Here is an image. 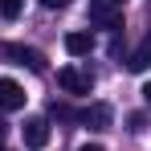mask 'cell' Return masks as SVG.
Wrapping results in <instances>:
<instances>
[{"label":"cell","instance_id":"cell-10","mask_svg":"<svg viewBox=\"0 0 151 151\" xmlns=\"http://www.w3.org/2000/svg\"><path fill=\"white\" fill-rule=\"evenodd\" d=\"M41 4H45V8H65L70 0H41Z\"/></svg>","mask_w":151,"mask_h":151},{"label":"cell","instance_id":"cell-8","mask_svg":"<svg viewBox=\"0 0 151 151\" xmlns=\"http://www.w3.org/2000/svg\"><path fill=\"white\" fill-rule=\"evenodd\" d=\"M147 65H151V33L143 37V41H139V49L131 53V61H127V70H131V74H143Z\"/></svg>","mask_w":151,"mask_h":151},{"label":"cell","instance_id":"cell-11","mask_svg":"<svg viewBox=\"0 0 151 151\" xmlns=\"http://www.w3.org/2000/svg\"><path fill=\"white\" fill-rule=\"evenodd\" d=\"M4 135H8V123L0 119V147H4Z\"/></svg>","mask_w":151,"mask_h":151},{"label":"cell","instance_id":"cell-12","mask_svg":"<svg viewBox=\"0 0 151 151\" xmlns=\"http://www.w3.org/2000/svg\"><path fill=\"white\" fill-rule=\"evenodd\" d=\"M143 102H147V106H151V82H147V86H143Z\"/></svg>","mask_w":151,"mask_h":151},{"label":"cell","instance_id":"cell-7","mask_svg":"<svg viewBox=\"0 0 151 151\" xmlns=\"http://www.w3.org/2000/svg\"><path fill=\"white\" fill-rule=\"evenodd\" d=\"M90 49H94V37L90 33H65V53L70 57H86Z\"/></svg>","mask_w":151,"mask_h":151},{"label":"cell","instance_id":"cell-6","mask_svg":"<svg viewBox=\"0 0 151 151\" xmlns=\"http://www.w3.org/2000/svg\"><path fill=\"white\" fill-rule=\"evenodd\" d=\"M86 127H94V131H102V127H110V119H114V110L106 106V102H94V106H86L82 114H78Z\"/></svg>","mask_w":151,"mask_h":151},{"label":"cell","instance_id":"cell-9","mask_svg":"<svg viewBox=\"0 0 151 151\" xmlns=\"http://www.w3.org/2000/svg\"><path fill=\"white\" fill-rule=\"evenodd\" d=\"M21 8H25V0H0V17H4V21H17Z\"/></svg>","mask_w":151,"mask_h":151},{"label":"cell","instance_id":"cell-14","mask_svg":"<svg viewBox=\"0 0 151 151\" xmlns=\"http://www.w3.org/2000/svg\"><path fill=\"white\" fill-rule=\"evenodd\" d=\"M0 151H8V147H0Z\"/></svg>","mask_w":151,"mask_h":151},{"label":"cell","instance_id":"cell-2","mask_svg":"<svg viewBox=\"0 0 151 151\" xmlns=\"http://www.w3.org/2000/svg\"><path fill=\"white\" fill-rule=\"evenodd\" d=\"M123 4L127 0H90V25L119 33V25H123Z\"/></svg>","mask_w":151,"mask_h":151},{"label":"cell","instance_id":"cell-4","mask_svg":"<svg viewBox=\"0 0 151 151\" xmlns=\"http://www.w3.org/2000/svg\"><path fill=\"white\" fill-rule=\"evenodd\" d=\"M25 106V86L12 78H0V110H21Z\"/></svg>","mask_w":151,"mask_h":151},{"label":"cell","instance_id":"cell-3","mask_svg":"<svg viewBox=\"0 0 151 151\" xmlns=\"http://www.w3.org/2000/svg\"><path fill=\"white\" fill-rule=\"evenodd\" d=\"M57 86L65 94H90L94 90V74L90 70H78V65H61L57 70Z\"/></svg>","mask_w":151,"mask_h":151},{"label":"cell","instance_id":"cell-13","mask_svg":"<svg viewBox=\"0 0 151 151\" xmlns=\"http://www.w3.org/2000/svg\"><path fill=\"white\" fill-rule=\"evenodd\" d=\"M82 151H102V143H86V147H82Z\"/></svg>","mask_w":151,"mask_h":151},{"label":"cell","instance_id":"cell-5","mask_svg":"<svg viewBox=\"0 0 151 151\" xmlns=\"http://www.w3.org/2000/svg\"><path fill=\"white\" fill-rule=\"evenodd\" d=\"M45 143H49V123L45 119H25V147L41 151Z\"/></svg>","mask_w":151,"mask_h":151},{"label":"cell","instance_id":"cell-1","mask_svg":"<svg viewBox=\"0 0 151 151\" xmlns=\"http://www.w3.org/2000/svg\"><path fill=\"white\" fill-rule=\"evenodd\" d=\"M0 61L8 65H29L33 74H45V57L29 45H17V41H0Z\"/></svg>","mask_w":151,"mask_h":151}]
</instances>
